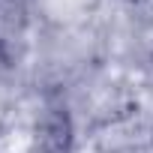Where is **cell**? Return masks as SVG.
I'll return each instance as SVG.
<instances>
[{
  "label": "cell",
  "instance_id": "1",
  "mask_svg": "<svg viewBox=\"0 0 153 153\" xmlns=\"http://www.w3.org/2000/svg\"><path fill=\"white\" fill-rule=\"evenodd\" d=\"M75 123L54 90H24L0 105V153H72Z\"/></svg>",
  "mask_w": 153,
  "mask_h": 153
},
{
  "label": "cell",
  "instance_id": "2",
  "mask_svg": "<svg viewBox=\"0 0 153 153\" xmlns=\"http://www.w3.org/2000/svg\"><path fill=\"white\" fill-rule=\"evenodd\" d=\"M102 0H30L33 15L51 30H75L87 24Z\"/></svg>",
  "mask_w": 153,
  "mask_h": 153
},
{
  "label": "cell",
  "instance_id": "3",
  "mask_svg": "<svg viewBox=\"0 0 153 153\" xmlns=\"http://www.w3.org/2000/svg\"><path fill=\"white\" fill-rule=\"evenodd\" d=\"M129 3H147V0H129Z\"/></svg>",
  "mask_w": 153,
  "mask_h": 153
}]
</instances>
